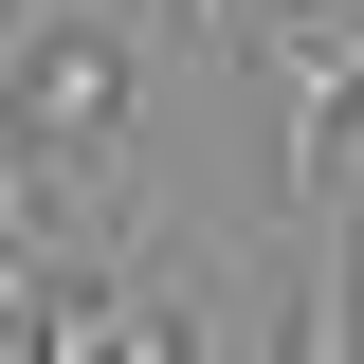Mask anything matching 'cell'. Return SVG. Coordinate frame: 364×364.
I'll list each match as a JSON object with an SVG mask.
<instances>
[{"mask_svg":"<svg viewBox=\"0 0 364 364\" xmlns=\"http://www.w3.org/2000/svg\"><path fill=\"white\" fill-rule=\"evenodd\" d=\"M273 91V182H291V219L328 237V182H346V128H364V0H255L237 18Z\"/></svg>","mask_w":364,"mask_h":364,"instance_id":"6da1fadb","label":"cell"},{"mask_svg":"<svg viewBox=\"0 0 364 364\" xmlns=\"http://www.w3.org/2000/svg\"><path fill=\"white\" fill-rule=\"evenodd\" d=\"M109 364H182V328L146 310V291H109Z\"/></svg>","mask_w":364,"mask_h":364,"instance_id":"7a4b0ae2","label":"cell"},{"mask_svg":"<svg viewBox=\"0 0 364 364\" xmlns=\"http://www.w3.org/2000/svg\"><path fill=\"white\" fill-rule=\"evenodd\" d=\"M237 18H255V0H182V37H237Z\"/></svg>","mask_w":364,"mask_h":364,"instance_id":"3957f363","label":"cell"},{"mask_svg":"<svg viewBox=\"0 0 364 364\" xmlns=\"http://www.w3.org/2000/svg\"><path fill=\"white\" fill-rule=\"evenodd\" d=\"M346 364H364V255H346Z\"/></svg>","mask_w":364,"mask_h":364,"instance_id":"277c9868","label":"cell"}]
</instances>
